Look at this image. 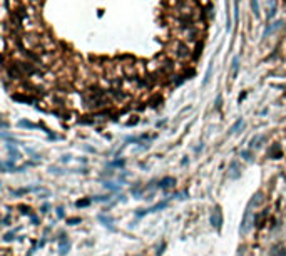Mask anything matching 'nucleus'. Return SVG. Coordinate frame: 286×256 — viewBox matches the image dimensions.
Listing matches in <instances>:
<instances>
[{"label":"nucleus","mask_w":286,"mask_h":256,"mask_svg":"<svg viewBox=\"0 0 286 256\" xmlns=\"http://www.w3.org/2000/svg\"><path fill=\"white\" fill-rule=\"evenodd\" d=\"M261 201V193H256V196H253V199L248 202L246 209H244V214H243V219H241V226H239V233L243 236H246L251 229V224H253V206H256L258 202Z\"/></svg>","instance_id":"obj_1"},{"label":"nucleus","mask_w":286,"mask_h":256,"mask_svg":"<svg viewBox=\"0 0 286 256\" xmlns=\"http://www.w3.org/2000/svg\"><path fill=\"white\" fill-rule=\"evenodd\" d=\"M223 223H224V219H223V211H221V206H214L213 209V213H211V226H213L216 231H221V228H223Z\"/></svg>","instance_id":"obj_2"},{"label":"nucleus","mask_w":286,"mask_h":256,"mask_svg":"<svg viewBox=\"0 0 286 256\" xmlns=\"http://www.w3.org/2000/svg\"><path fill=\"white\" fill-rule=\"evenodd\" d=\"M167 204H169V199H166V201H161V202H156L154 206H151V208H147V209H137V211H136V216H137V218H142L144 214H151V213L162 211L164 208H167Z\"/></svg>","instance_id":"obj_3"},{"label":"nucleus","mask_w":286,"mask_h":256,"mask_svg":"<svg viewBox=\"0 0 286 256\" xmlns=\"http://www.w3.org/2000/svg\"><path fill=\"white\" fill-rule=\"evenodd\" d=\"M228 177L229 179H239L241 177V164L236 159L229 162V168H228Z\"/></svg>","instance_id":"obj_4"},{"label":"nucleus","mask_w":286,"mask_h":256,"mask_svg":"<svg viewBox=\"0 0 286 256\" xmlns=\"http://www.w3.org/2000/svg\"><path fill=\"white\" fill-rule=\"evenodd\" d=\"M97 219H99V221L102 223V226H104V228H107L109 231H112V233H116V231H117V228L114 226V219L111 218V216L99 214V216H97Z\"/></svg>","instance_id":"obj_5"},{"label":"nucleus","mask_w":286,"mask_h":256,"mask_svg":"<svg viewBox=\"0 0 286 256\" xmlns=\"http://www.w3.org/2000/svg\"><path fill=\"white\" fill-rule=\"evenodd\" d=\"M69 251H70V241H69V238H67V236L62 234L59 238V255L60 256H65Z\"/></svg>","instance_id":"obj_6"},{"label":"nucleus","mask_w":286,"mask_h":256,"mask_svg":"<svg viewBox=\"0 0 286 256\" xmlns=\"http://www.w3.org/2000/svg\"><path fill=\"white\" fill-rule=\"evenodd\" d=\"M37 191H44L42 186H29V188H20V189H12L13 196H22L27 193H37Z\"/></svg>","instance_id":"obj_7"},{"label":"nucleus","mask_w":286,"mask_h":256,"mask_svg":"<svg viewBox=\"0 0 286 256\" xmlns=\"http://www.w3.org/2000/svg\"><path fill=\"white\" fill-rule=\"evenodd\" d=\"M5 147H7V151H8V154H10V161H19L20 157H22L20 151L15 147V146H12V142H7Z\"/></svg>","instance_id":"obj_8"},{"label":"nucleus","mask_w":286,"mask_h":256,"mask_svg":"<svg viewBox=\"0 0 286 256\" xmlns=\"http://www.w3.org/2000/svg\"><path fill=\"white\" fill-rule=\"evenodd\" d=\"M174 184H176V179L171 177V176H167V177H162L159 181V188L162 189V191H166V189H169V188H174Z\"/></svg>","instance_id":"obj_9"},{"label":"nucleus","mask_w":286,"mask_h":256,"mask_svg":"<svg viewBox=\"0 0 286 256\" xmlns=\"http://www.w3.org/2000/svg\"><path fill=\"white\" fill-rule=\"evenodd\" d=\"M189 54H191V50H189V47L186 44H177V47H176V55L177 57L186 59V57H189Z\"/></svg>","instance_id":"obj_10"},{"label":"nucleus","mask_w":286,"mask_h":256,"mask_svg":"<svg viewBox=\"0 0 286 256\" xmlns=\"http://www.w3.org/2000/svg\"><path fill=\"white\" fill-rule=\"evenodd\" d=\"M264 141V136H254L253 139H251V142H249V149H258L261 146V142Z\"/></svg>","instance_id":"obj_11"},{"label":"nucleus","mask_w":286,"mask_h":256,"mask_svg":"<svg viewBox=\"0 0 286 256\" xmlns=\"http://www.w3.org/2000/svg\"><path fill=\"white\" fill-rule=\"evenodd\" d=\"M243 126H244V121H243V119H238V121L231 126V129H229V134H236V132H239V129L243 127Z\"/></svg>","instance_id":"obj_12"},{"label":"nucleus","mask_w":286,"mask_h":256,"mask_svg":"<svg viewBox=\"0 0 286 256\" xmlns=\"http://www.w3.org/2000/svg\"><path fill=\"white\" fill-rule=\"evenodd\" d=\"M238 70H239V59L234 57V59H233V65H231V77H233V79L238 75Z\"/></svg>","instance_id":"obj_13"},{"label":"nucleus","mask_w":286,"mask_h":256,"mask_svg":"<svg viewBox=\"0 0 286 256\" xmlns=\"http://www.w3.org/2000/svg\"><path fill=\"white\" fill-rule=\"evenodd\" d=\"M12 99H13V101H19V102H27V104L33 102V99H32V97H29V95H19V94H13V95H12Z\"/></svg>","instance_id":"obj_14"},{"label":"nucleus","mask_w":286,"mask_h":256,"mask_svg":"<svg viewBox=\"0 0 286 256\" xmlns=\"http://www.w3.org/2000/svg\"><path fill=\"white\" fill-rule=\"evenodd\" d=\"M19 126L20 127H27V129H37L39 127V124H33L30 121H19Z\"/></svg>","instance_id":"obj_15"},{"label":"nucleus","mask_w":286,"mask_h":256,"mask_svg":"<svg viewBox=\"0 0 286 256\" xmlns=\"http://www.w3.org/2000/svg\"><path fill=\"white\" fill-rule=\"evenodd\" d=\"M19 229H15V231H10V233H7V234H3V241L5 243H10L15 239V233H17Z\"/></svg>","instance_id":"obj_16"},{"label":"nucleus","mask_w":286,"mask_h":256,"mask_svg":"<svg viewBox=\"0 0 286 256\" xmlns=\"http://www.w3.org/2000/svg\"><path fill=\"white\" fill-rule=\"evenodd\" d=\"M90 202H92V199H80V201L75 202V206H77V208H86V206H89Z\"/></svg>","instance_id":"obj_17"},{"label":"nucleus","mask_w":286,"mask_h":256,"mask_svg":"<svg viewBox=\"0 0 286 256\" xmlns=\"http://www.w3.org/2000/svg\"><path fill=\"white\" fill-rule=\"evenodd\" d=\"M211 72H213V64H209V67H207V72H206V77H204V81H202V86H206L207 82H209V77H211Z\"/></svg>","instance_id":"obj_18"},{"label":"nucleus","mask_w":286,"mask_h":256,"mask_svg":"<svg viewBox=\"0 0 286 256\" xmlns=\"http://www.w3.org/2000/svg\"><path fill=\"white\" fill-rule=\"evenodd\" d=\"M92 201H95V202H106V201H109L111 198L109 196H95V198H90Z\"/></svg>","instance_id":"obj_19"},{"label":"nucleus","mask_w":286,"mask_h":256,"mask_svg":"<svg viewBox=\"0 0 286 256\" xmlns=\"http://www.w3.org/2000/svg\"><path fill=\"white\" fill-rule=\"evenodd\" d=\"M131 191H132V194L136 196V198H141V196H142V189H141L139 186H136V188H132Z\"/></svg>","instance_id":"obj_20"},{"label":"nucleus","mask_w":286,"mask_h":256,"mask_svg":"<svg viewBox=\"0 0 286 256\" xmlns=\"http://www.w3.org/2000/svg\"><path fill=\"white\" fill-rule=\"evenodd\" d=\"M276 151H281V147L276 144V146H273V147L269 149V156H273L274 159H276Z\"/></svg>","instance_id":"obj_21"},{"label":"nucleus","mask_w":286,"mask_h":256,"mask_svg":"<svg viewBox=\"0 0 286 256\" xmlns=\"http://www.w3.org/2000/svg\"><path fill=\"white\" fill-rule=\"evenodd\" d=\"M253 10H254V15L260 17V5H258V0H253Z\"/></svg>","instance_id":"obj_22"},{"label":"nucleus","mask_w":286,"mask_h":256,"mask_svg":"<svg viewBox=\"0 0 286 256\" xmlns=\"http://www.w3.org/2000/svg\"><path fill=\"white\" fill-rule=\"evenodd\" d=\"M104 188H109V189H112V191H116V189H119V186H116L114 182H109V181H106V182H104Z\"/></svg>","instance_id":"obj_23"},{"label":"nucleus","mask_w":286,"mask_h":256,"mask_svg":"<svg viewBox=\"0 0 286 256\" xmlns=\"http://www.w3.org/2000/svg\"><path fill=\"white\" fill-rule=\"evenodd\" d=\"M80 223V218H69L67 219V224H79Z\"/></svg>","instance_id":"obj_24"},{"label":"nucleus","mask_w":286,"mask_h":256,"mask_svg":"<svg viewBox=\"0 0 286 256\" xmlns=\"http://www.w3.org/2000/svg\"><path fill=\"white\" fill-rule=\"evenodd\" d=\"M241 157H244L246 161H253V157H251V154H249L248 151H243V152H241Z\"/></svg>","instance_id":"obj_25"},{"label":"nucleus","mask_w":286,"mask_h":256,"mask_svg":"<svg viewBox=\"0 0 286 256\" xmlns=\"http://www.w3.org/2000/svg\"><path fill=\"white\" fill-rule=\"evenodd\" d=\"M2 224H3V226H8V224H10V214H5V216H3Z\"/></svg>","instance_id":"obj_26"},{"label":"nucleus","mask_w":286,"mask_h":256,"mask_svg":"<svg viewBox=\"0 0 286 256\" xmlns=\"http://www.w3.org/2000/svg\"><path fill=\"white\" fill-rule=\"evenodd\" d=\"M111 166H124V159H116L114 162H111Z\"/></svg>","instance_id":"obj_27"},{"label":"nucleus","mask_w":286,"mask_h":256,"mask_svg":"<svg viewBox=\"0 0 286 256\" xmlns=\"http://www.w3.org/2000/svg\"><path fill=\"white\" fill-rule=\"evenodd\" d=\"M55 211H57V218H64V208L62 206H59Z\"/></svg>","instance_id":"obj_28"},{"label":"nucleus","mask_w":286,"mask_h":256,"mask_svg":"<svg viewBox=\"0 0 286 256\" xmlns=\"http://www.w3.org/2000/svg\"><path fill=\"white\" fill-rule=\"evenodd\" d=\"M216 109H221V95H218L216 99Z\"/></svg>","instance_id":"obj_29"},{"label":"nucleus","mask_w":286,"mask_h":256,"mask_svg":"<svg viewBox=\"0 0 286 256\" xmlns=\"http://www.w3.org/2000/svg\"><path fill=\"white\" fill-rule=\"evenodd\" d=\"M234 19L238 20V5H234Z\"/></svg>","instance_id":"obj_30"},{"label":"nucleus","mask_w":286,"mask_h":256,"mask_svg":"<svg viewBox=\"0 0 286 256\" xmlns=\"http://www.w3.org/2000/svg\"><path fill=\"white\" fill-rule=\"evenodd\" d=\"M47 209H49V206H47V204H44V206H42V213H47Z\"/></svg>","instance_id":"obj_31"}]
</instances>
